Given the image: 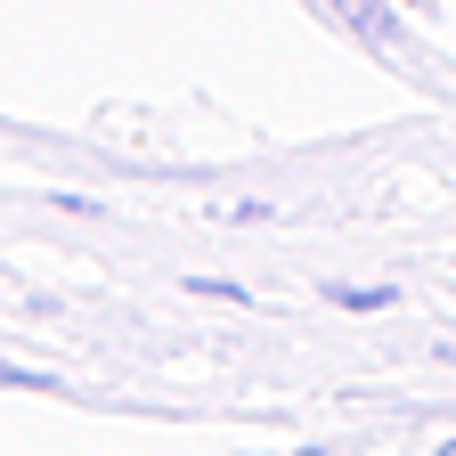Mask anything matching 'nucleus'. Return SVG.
<instances>
[{"label":"nucleus","instance_id":"obj_1","mask_svg":"<svg viewBox=\"0 0 456 456\" xmlns=\"http://www.w3.org/2000/svg\"><path fill=\"white\" fill-rule=\"evenodd\" d=\"M334 9H342V17H351V25L367 33V41H383V33H391V25H383V9H375V0H334Z\"/></svg>","mask_w":456,"mask_h":456},{"label":"nucleus","instance_id":"obj_2","mask_svg":"<svg viewBox=\"0 0 456 456\" xmlns=\"http://www.w3.org/2000/svg\"><path fill=\"white\" fill-rule=\"evenodd\" d=\"M302 456H334V448H302Z\"/></svg>","mask_w":456,"mask_h":456},{"label":"nucleus","instance_id":"obj_3","mask_svg":"<svg viewBox=\"0 0 456 456\" xmlns=\"http://www.w3.org/2000/svg\"><path fill=\"white\" fill-rule=\"evenodd\" d=\"M440 456H456V448H440Z\"/></svg>","mask_w":456,"mask_h":456}]
</instances>
